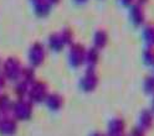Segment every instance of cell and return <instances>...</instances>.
Segmentation results:
<instances>
[{"label":"cell","mask_w":154,"mask_h":136,"mask_svg":"<svg viewBox=\"0 0 154 136\" xmlns=\"http://www.w3.org/2000/svg\"><path fill=\"white\" fill-rule=\"evenodd\" d=\"M85 56H86V50L82 45H73L70 51V60L71 63L76 67H79L85 63Z\"/></svg>","instance_id":"6da1fadb"},{"label":"cell","mask_w":154,"mask_h":136,"mask_svg":"<svg viewBox=\"0 0 154 136\" xmlns=\"http://www.w3.org/2000/svg\"><path fill=\"white\" fill-rule=\"evenodd\" d=\"M97 84H98V75L96 74L94 71H92V68H90V71H87V73L83 75L81 81L82 88L87 92H91L97 87Z\"/></svg>","instance_id":"7a4b0ae2"},{"label":"cell","mask_w":154,"mask_h":136,"mask_svg":"<svg viewBox=\"0 0 154 136\" xmlns=\"http://www.w3.org/2000/svg\"><path fill=\"white\" fill-rule=\"evenodd\" d=\"M153 124H154V113H153V110H150V109L143 110L140 113V115H139V124H138V126L142 130L147 131V130L153 128Z\"/></svg>","instance_id":"3957f363"},{"label":"cell","mask_w":154,"mask_h":136,"mask_svg":"<svg viewBox=\"0 0 154 136\" xmlns=\"http://www.w3.org/2000/svg\"><path fill=\"white\" fill-rule=\"evenodd\" d=\"M126 131V121L122 118H113L108 123V134L107 135H118Z\"/></svg>","instance_id":"277c9868"},{"label":"cell","mask_w":154,"mask_h":136,"mask_svg":"<svg viewBox=\"0 0 154 136\" xmlns=\"http://www.w3.org/2000/svg\"><path fill=\"white\" fill-rule=\"evenodd\" d=\"M31 96L36 102H41L42 99H46L47 98V87L42 83H37L31 90Z\"/></svg>","instance_id":"5b68a950"},{"label":"cell","mask_w":154,"mask_h":136,"mask_svg":"<svg viewBox=\"0 0 154 136\" xmlns=\"http://www.w3.org/2000/svg\"><path fill=\"white\" fill-rule=\"evenodd\" d=\"M93 42H94V48L97 50H101L103 48L108 42V34L103 31V30H100L94 34V38H93Z\"/></svg>","instance_id":"8992f818"},{"label":"cell","mask_w":154,"mask_h":136,"mask_svg":"<svg viewBox=\"0 0 154 136\" xmlns=\"http://www.w3.org/2000/svg\"><path fill=\"white\" fill-rule=\"evenodd\" d=\"M143 38L147 46H154V22H149L144 26Z\"/></svg>","instance_id":"52a82bcc"},{"label":"cell","mask_w":154,"mask_h":136,"mask_svg":"<svg viewBox=\"0 0 154 136\" xmlns=\"http://www.w3.org/2000/svg\"><path fill=\"white\" fill-rule=\"evenodd\" d=\"M100 60V53L97 48H91V50L86 51V56H85V62L90 66V68H93L96 64L98 63Z\"/></svg>","instance_id":"ba28073f"},{"label":"cell","mask_w":154,"mask_h":136,"mask_svg":"<svg viewBox=\"0 0 154 136\" xmlns=\"http://www.w3.org/2000/svg\"><path fill=\"white\" fill-rule=\"evenodd\" d=\"M131 17H132L133 24L137 25V26L144 24V21H146V15H144V11L142 10V7H139V6H134L132 9Z\"/></svg>","instance_id":"9c48e42d"},{"label":"cell","mask_w":154,"mask_h":136,"mask_svg":"<svg viewBox=\"0 0 154 136\" xmlns=\"http://www.w3.org/2000/svg\"><path fill=\"white\" fill-rule=\"evenodd\" d=\"M44 57H45V51H44V47L41 45H35L31 50V61L35 64H40L44 61Z\"/></svg>","instance_id":"30bf717a"},{"label":"cell","mask_w":154,"mask_h":136,"mask_svg":"<svg viewBox=\"0 0 154 136\" xmlns=\"http://www.w3.org/2000/svg\"><path fill=\"white\" fill-rule=\"evenodd\" d=\"M47 104L51 109H60V106L62 105V98L57 94H52L47 96Z\"/></svg>","instance_id":"8fae6325"},{"label":"cell","mask_w":154,"mask_h":136,"mask_svg":"<svg viewBox=\"0 0 154 136\" xmlns=\"http://www.w3.org/2000/svg\"><path fill=\"white\" fill-rule=\"evenodd\" d=\"M143 60L149 66L154 64V46H147L143 52Z\"/></svg>","instance_id":"7c38bea8"},{"label":"cell","mask_w":154,"mask_h":136,"mask_svg":"<svg viewBox=\"0 0 154 136\" xmlns=\"http://www.w3.org/2000/svg\"><path fill=\"white\" fill-rule=\"evenodd\" d=\"M144 90L148 94H154V75H148L144 79Z\"/></svg>","instance_id":"4fadbf2b"},{"label":"cell","mask_w":154,"mask_h":136,"mask_svg":"<svg viewBox=\"0 0 154 136\" xmlns=\"http://www.w3.org/2000/svg\"><path fill=\"white\" fill-rule=\"evenodd\" d=\"M63 45V41L61 36H54L51 37V46L54 47V50H60V47Z\"/></svg>","instance_id":"5bb4252c"},{"label":"cell","mask_w":154,"mask_h":136,"mask_svg":"<svg viewBox=\"0 0 154 136\" xmlns=\"http://www.w3.org/2000/svg\"><path fill=\"white\" fill-rule=\"evenodd\" d=\"M127 136H146V131L142 130L139 126H137V128H133Z\"/></svg>","instance_id":"9a60e30c"},{"label":"cell","mask_w":154,"mask_h":136,"mask_svg":"<svg viewBox=\"0 0 154 136\" xmlns=\"http://www.w3.org/2000/svg\"><path fill=\"white\" fill-rule=\"evenodd\" d=\"M92 136H107V135H104V134H102V132H96V134H93Z\"/></svg>","instance_id":"2e32d148"},{"label":"cell","mask_w":154,"mask_h":136,"mask_svg":"<svg viewBox=\"0 0 154 136\" xmlns=\"http://www.w3.org/2000/svg\"><path fill=\"white\" fill-rule=\"evenodd\" d=\"M107 136H127L126 134H118V135H107Z\"/></svg>","instance_id":"e0dca14e"},{"label":"cell","mask_w":154,"mask_h":136,"mask_svg":"<svg viewBox=\"0 0 154 136\" xmlns=\"http://www.w3.org/2000/svg\"><path fill=\"white\" fill-rule=\"evenodd\" d=\"M152 105H153V109H152V110H153V113H154V99H153V104H152Z\"/></svg>","instance_id":"ac0fdd59"},{"label":"cell","mask_w":154,"mask_h":136,"mask_svg":"<svg viewBox=\"0 0 154 136\" xmlns=\"http://www.w3.org/2000/svg\"><path fill=\"white\" fill-rule=\"evenodd\" d=\"M153 67H154V64H153Z\"/></svg>","instance_id":"d6986e66"}]
</instances>
